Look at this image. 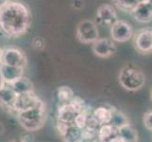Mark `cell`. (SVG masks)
<instances>
[{
    "mask_svg": "<svg viewBox=\"0 0 152 142\" xmlns=\"http://www.w3.org/2000/svg\"><path fill=\"white\" fill-rule=\"evenodd\" d=\"M31 25L28 6L21 0H4L0 4V31L7 37L17 38L28 32Z\"/></svg>",
    "mask_w": 152,
    "mask_h": 142,
    "instance_id": "cell-1",
    "label": "cell"
},
{
    "mask_svg": "<svg viewBox=\"0 0 152 142\" xmlns=\"http://www.w3.org/2000/svg\"><path fill=\"white\" fill-rule=\"evenodd\" d=\"M16 118L22 128L27 132L33 133L44 127L46 121V106L45 103L41 101L37 105L26 111L18 112Z\"/></svg>",
    "mask_w": 152,
    "mask_h": 142,
    "instance_id": "cell-2",
    "label": "cell"
},
{
    "mask_svg": "<svg viewBox=\"0 0 152 142\" xmlns=\"http://www.w3.org/2000/svg\"><path fill=\"white\" fill-rule=\"evenodd\" d=\"M118 82L128 91H138L145 85V75L140 68L133 65H126L119 72Z\"/></svg>",
    "mask_w": 152,
    "mask_h": 142,
    "instance_id": "cell-3",
    "label": "cell"
},
{
    "mask_svg": "<svg viewBox=\"0 0 152 142\" xmlns=\"http://www.w3.org/2000/svg\"><path fill=\"white\" fill-rule=\"evenodd\" d=\"M76 36L78 42L82 44H93L99 38V31L96 23L92 20L84 19L77 24Z\"/></svg>",
    "mask_w": 152,
    "mask_h": 142,
    "instance_id": "cell-4",
    "label": "cell"
},
{
    "mask_svg": "<svg viewBox=\"0 0 152 142\" xmlns=\"http://www.w3.org/2000/svg\"><path fill=\"white\" fill-rule=\"evenodd\" d=\"M0 63L8 65L25 68L28 65V57L18 46H9L2 49V58Z\"/></svg>",
    "mask_w": 152,
    "mask_h": 142,
    "instance_id": "cell-5",
    "label": "cell"
},
{
    "mask_svg": "<svg viewBox=\"0 0 152 142\" xmlns=\"http://www.w3.org/2000/svg\"><path fill=\"white\" fill-rule=\"evenodd\" d=\"M133 46L138 53L148 55L152 51V29L149 27L138 29L133 33Z\"/></svg>",
    "mask_w": 152,
    "mask_h": 142,
    "instance_id": "cell-6",
    "label": "cell"
},
{
    "mask_svg": "<svg viewBox=\"0 0 152 142\" xmlns=\"http://www.w3.org/2000/svg\"><path fill=\"white\" fill-rule=\"evenodd\" d=\"M134 29L132 25L126 20L117 19L111 25V39L117 43H126L132 38Z\"/></svg>",
    "mask_w": 152,
    "mask_h": 142,
    "instance_id": "cell-7",
    "label": "cell"
},
{
    "mask_svg": "<svg viewBox=\"0 0 152 142\" xmlns=\"http://www.w3.org/2000/svg\"><path fill=\"white\" fill-rule=\"evenodd\" d=\"M93 53L99 58H109L117 51L114 41L110 38H97L92 44Z\"/></svg>",
    "mask_w": 152,
    "mask_h": 142,
    "instance_id": "cell-8",
    "label": "cell"
},
{
    "mask_svg": "<svg viewBox=\"0 0 152 142\" xmlns=\"http://www.w3.org/2000/svg\"><path fill=\"white\" fill-rule=\"evenodd\" d=\"M41 101L42 99L35 94L34 91L17 94L12 111H13L15 113L26 111V110H28L31 107L35 106V105H37Z\"/></svg>",
    "mask_w": 152,
    "mask_h": 142,
    "instance_id": "cell-9",
    "label": "cell"
},
{
    "mask_svg": "<svg viewBox=\"0 0 152 142\" xmlns=\"http://www.w3.org/2000/svg\"><path fill=\"white\" fill-rule=\"evenodd\" d=\"M117 18L116 9L111 4H102L96 10V23L102 26H111Z\"/></svg>",
    "mask_w": 152,
    "mask_h": 142,
    "instance_id": "cell-10",
    "label": "cell"
},
{
    "mask_svg": "<svg viewBox=\"0 0 152 142\" xmlns=\"http://www.w3.org/2000/svg\"><path fill=\"white\" fill-rule=\"evenodd\" d=\"M139 23L148 24L152 20V2L151 0H144L129 13Z\"/></svg>",
    "mask_w": 152,
    "mask_h": 142,
    "instance_id": "cell-11",
    "label": "cell"
},
{
    "mask_svg": "<svg viewBox=\"0 0 152 142\" xmlns=\"http://www.w3.org/2000/svg\"><path fill=\"white\" fill-rule=\"evenodd\" d=\"M24 69L23 67L8 65L0 63V78L4 83L10 85L24 75Z\"/></svg>",
    "mask_w": 152,
    "mask_h": 142,
    "instance_id": "cell-12",
    "label": "cell"
},
{
    "mask_svg": "<svg viewBox=\"0 0 152 142\" xmlns=\"http://www.w3.org/2000/svg\"><path fill=\"white\" fill-rule=\"evenodd\" d=\"M17 94L8 83H4L0 88V106L2 108L12 110V106Z\"/></svg>",
    "mask_w": 152,
    "mask_h": 142,
    "instance_id": "cell-13",
    "label": "cell"
},
{
    "mask_svg": "<svg viewBox=\"0 0 152 142\" xmlns=\"http://www.w3.org/2000/svg\"><path fill=\"white\" fill-rule=\"evenodd\" d=\"M118 135V129L111 123L101 124L97 131V140L101 142H113L115 136Z\"/></svg>",
    "mask_w": 152,
    "mask_h": 142,
    "instance_id": "cell-14",
    "label": "cell"
},
{
    "mask_svg": "<svg viewBox=\"0 0 152 142\" xmlns=\"http://www.w3.org/2000/svg\"><path fill=\"white\" fill-rule=\"evenodd\" d=\"M77 112L69 103L59 104L58 107V120L66 123H73L77 116Z\"/></svg>",
    "mask_w": 152,
    "mask_h": 142,
    "instance_id": "cell-15",
    "label": "cell"
},
{
    "mask_svg": "<svg viewBox=\"0 0 152 142\" xmlns=\"http://www.w3.org/2000/svg\"><path fill=\"white\" fill-rule=\"evenodd\" d=\"M118 129V134L121 136L123 142H136L139 139L138 132L130 123H126Z\"/></svg>",
    "mask_w": 152,
    "mask_h": 142,
    "instance_id": "cell-16",
    "label": "cell"
},
{
    "mask_svg": "<svg viewBox=\"0 0 152 142\" xmlns=\"http://www.w3.org/2000/svg\"><path fill=\"white\" fill-rule=\"evenodd\" d=\"M12 88L15 91L16 94H22V93H28L34 91V85L28 78L25 77L24 75L17 79L16 81L13 82L10 85Z\"/></svg>",
    "mask_w": 152,
    "mask_h": 142,
    "instance_id": "cell-17",
    "label": "cell"
},
{
    "mask_svg": "<svg viewBox=\"0 0 152 142\" xmlns=\"http://www.w3.org/2000/svg\"><path fill=\"white\" fill-rule=\"evenodd\" d=\"M92 116L101 124L110 123L112 118V109L111 107L98 106L92 110Z\"/></svg>",
    "mask_w": 152,
    "mask_h": 142,
    "instance_id": "cell-18",
    "label": "cell"
},
{
    "mask_svg": "<svg viewBox=\"0 0 152 142\" xmlns=\"http://www.w3.org/2000/svg\"><path fill=\"white\" fill-rule=\"evenodd\" d=\"M56 96L59 104H67L74 98L75 93L71 87L67 85H62L57 89Z\"/></svg>",
    "mask_w": 152,
    "mask_h": 142,
    "instance_id": "cell-19",
    "label": "cell"
},
{
    "mask_svg": "<svg viewBox=\"0 0 152 142\" xmlns=\"http://www.w3.org/2000/svg\"><path fill=\"white\" fill-rule=\"evenodd\" d=\"M62 139L67 142H81V129L77 127L74 123L69 124Z\"/></svg>",
    "mask_w": 152,
    "mask_h": 142,
    "instance_id": "cell-20",
    "label": "cell"
},
{
    "mask_svg": "<svg viewBox=\"0 0 152 142\" xmlns=\"http://www.w3.org/2000/svg\"><path fill=\"white\" fill-rule=\"evenodd\" d=\"M144 0H113V6L125 13H130L132 10Z\"/></svg>",
    "mask_w": 152,
    "mask_h": 142,
    "instance_id": "cell-21",
    "label": "cell"
},
{
    "mask_svg": "<svg viewBox=\"0 0 152 142\" xmlns=\"http://www.w3.org/2000/svg\"><path fill=\"white\" fill-rule=\"evenodd\" d=\"M111 109H112V118H111L110 123H111L113 126L118 128L120 126H122V125L129 122V119L127 117H126L125 114H123L121 111L117 110L115 107H111Z\"/></svg>",
    "mask_w": 152,
    "mask_h": 142,
    "instance_id": "cell-22",
    "label": "cell"
},
{
    "mask_svg": "<svg viewBox=\"0 0 152 142\" xmlns=\"http://www.w3.org/2000/svg\"><path fill=\"white\" fill-rule=\"evenodd\" d=\"M69 104L73 108H74V110L77 113L84 111L85 109L89 108V106L86 104L84 99H81L80 97H77V96H74V98L71 99V102H69Z\"/></svg>",
    "mask_w": 152,
    "mask_h": 142,
    "instance_id": "cell-23",
    "label": "cell"
},
{
    "mask_svg": "<svg viewBox=\"0 0 152 142\" xmlns=\"http://www.w3.org/2000/svg\"><path fill=\"white\" fill-rule=\"evenodd\" d=\"M31 46H32V47L36 50H43L45 47V41L43 37L36 36V37H34L32 39Z\"/></svg>",
    "mask_w": 152,
    "mask_h": 142,
    "instance_id": "cell-24",
    "label": "cell"
},
{
    "mask_svg": "<svg viewBox=\"0 0 152 142\" xmlns=\"http://www.w3.org/2000/svg\"><path fill=\"white\" fill-rule=\"evenodd\" d=\"M143 123L148 131H152V112L148 111L143 116Z\"/></svg>",
    "mask_w": 152,
    "mask_h": 142,
    "instance_id": "cell-25",
    "label": "cell"
},
{
    "mask_svg": "<svg viewBox=\"0 0 152 142\" xmlns=\"http://www.w3.org/2000/svg\"><path fill=\"white\" fill-rule=\"evenodd\" d=\"M69 124L71 123H66V122H62V121H60V120H58V123H57V130L58 132H59L60 135L64 136V135L65 134L66 130L68 128V126H69Z\"/></svg>",
    "mask_w": 152,
    "mask_h": 142,
    "instance_id": "cell-26",
    "label": "cell"
},
{
    "mask_svg": "<svg viewBox=\"0 0 152 142\" xmlns=\"http://www.w3.org/2000/svg\"><path fill=\"white\" fill-rule=\"evenodd\" d=\"M33 135H30V132H28L27 135L21 136V141H33Z\"/></svg>",
    "mask_w": 152,
    "mask_h": 142,
    "instance_id": "cell-27",
    "label": "cell"
},
{
    "mask_svg": "<svg viewBox=\"0 0 152 142\" xmlns=\"http://www.w3.org/2000/svg\"><path fill=\"white\" fill-rule=\"evenodd\" d=\"M4 130H5V128H4V125L2 124V122H0V135L4 133Z\"/></svg>",
    "mask_w": 152,
    "mask_h": 142,
    "instance_id": "cell-28",
    "label": "cell"
},
{
    "mask_svg": "<svg viewBox=\"0 0 152 142\" xmlns=\"http://www.w3.org/2000/svg\"><path fill=\"white\" fill-rule=\"evenodd\" d=\"M3 85H4V82L1 80V78H0V88H1V87L3 86Z\"/></svg>",
    "mask_w": 152,
    "mask_h": 142,
    "instance_id": "cell-29",
    "label": "cell"
},
{
    "mask_svg": "<svg viewBox=\"0 0 152 142\" xmlns=\"http://www.w3.org/2000/svg\"><path fill=\"white\" fill-rule=\"evenodd\" d=\"M1 58H2V49L0 47V62H1Z\"/></svg>",
    "mask_w": 152,
    "mask_h": 142,
    "instance_id": "cell-30",
    "label": "cell"
}]
</instances>
